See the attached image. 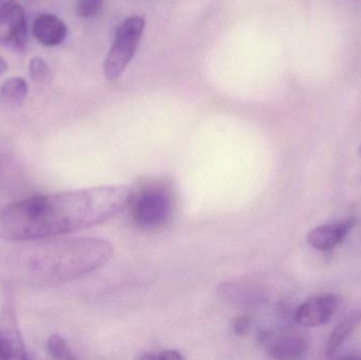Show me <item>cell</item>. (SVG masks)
<instances>
[{"label":"cell","instance_id":"obj_2","mask_svg":"<svg viewBox=\"0 0 361 360\" xmlns=\"http://www.w3.org/2000/svg\"><path fill=\"white\" fill-rule=\"evenodd\" d=\"M112 255L111 244L102 239L20 241L0 247V283L44 287L68 283L105 266Z\"/></svg>","mask_w":361,"mask_h":360},{"label":"cell","instance_id":"obj_16","mask_svg":"<svg viewBox=\"0 0 361 360\" xmlns=\"http://www.w3.org/2000/svg\"><path fill=\"white\" fill-rule=\"evenodd\" d=\"M103 0H78L76 14L82 18H93L99 16L103 10Z\"/></svg>","mask_w":361,"mask_h":360},{"label":"cell","instance_id":"obj_19","mask_svg":"<svg viewBox=\"0 0 361 360\" xmlns=\"http://www.w3.org/2000/svg\"><path fill=\"white\" fill-rule=\"evenodd\" d=\"M15 0H0V14L14 4Z\"/></svg>","mask_w":361,"mask_h":360},{"label":"cell","instance_id":"obj_17","mask_svg":"<svg viewBox=\"0 0 361 360\" xmlns=\"http://www.w3.org/2000/svg\"><path fill=\"white\" fill-rule=\"evenodd\" d=\"M250 319L247 316H239L233 321V329L235 335L244 336L250 332Z\"/></svg>","mask_w":361,"mask_h":360},{"label":"cell","instance_id":"obj_1","mask_svg":"<svg viewBox=\"0 0 361 360\" xmlns=\"http://www.w3.org/2000/svg\"><path fill=\"white\" fill-rule=\"evenodd\" d=\"M130 199L125 186H102L2 205L0 240H42L85 230L114 217Z\"/></svg>","mask_w":361,"mask_h":360},{"label":"cell","instance_id":"obj_9","mask_svg":"<svg viewBox=\"0 0 361 360\" xmlns=\"http://www.w3.org/2000/svg\"><path fill=\"white\" fill-rule=\"evenodd\" d=\"M216 292L225 304L237 308H255L265 302L264 292L248 283H222Z\"/></svg>","mask_w":361,"mask_h":360},{"label":"cell","instance_id":"obj_14","mask_svg":"<svg viewBox=\"0 0 361 360\" xmlns=\"http://www.w3.org/2000/svg\"><path fill=\"white\" fill-rule=\"evenodd\" d=\"M29 73L36 84L48 85L53 80L52 69L42 57L35 56L30 61Z\"/></svg>","mask_w":361,"mask_h":360},{"label":"cell","instance_id":"obj_15","mask_svg":"<svg viewBox=\"0 0 361 360\" xmlns=\"http://www.w3.org/2000/svg\"><path fill=\"white\" fill-rule=\"evenodd\" d=\"M48 351L54 359H75V356L72 354L71 350L68 347L66 340L61 335L51 336L48 340Z\"/></svg>","mask_w":361,"mask_h":360},{"label":"cell","instance_id":"obj_20","mask_svg":"<svg viewBox=\"0 0 361 360\" xmlns=\"http://www.w3.org/2000/svg\"><path fill=\"white\" fill-rule=\"evenodd\" d=\"M6 70H8V63L4 61V57L0 55V76L6 73Z\"/></svg>","mask_w":361,"mask_h":360},{"label":"cell","instance_id":"obj_7","mask_svg":"<svg viewBox=\"0 0 361 360\" xmlns=\"http://www.w3.org/2000/svg\"><path fill=\"white\" fill-rule=\"evenodd\" d=\"M27 40L25 8L19 4H13L0 14V46L23 52Z\"/></svg>","mask_w":361,"mask_h":360},{"label":"cell","instance_id":"obj_4","mask_svg":"<svg viewBox=\"0 0 361 360\" xmlns=\"http://www.w3.org/2000/svg\"><path fill=\"white\" fill-rule=\"evenodd\" d=\"M27 359V351L19 329L14 295L11 287H6L0 310V359Z\"/></svg>","mask_w":361,"mask_h":360},{"label":"cell","instance_id":"obj_8","mask_svg":"<svg viewBox=\"0 0 361 360\" xmlns=\"http://www.w3.org/2000/svg\"><path fill=\"white\" fill-rule=\"evenodd\" d=\"M356 225V219L347 220L322 224L310 230L307 236V243L313 249L320 252H331L345 242Z\"/></svg>","mask_w":361,"mask_h":360},{"label":"cell","instance_id":"obj_11","mask_svg":"<svg viewBox=\"0 0 361 360\" xmlns=\"http://www.w3.org/2000/svg\"><path fill=\"white\" fill-rule=\"evenodd\" d=\"M361 325V309L348 315L335 327L329 337L326 347V355L334 356L335 353L341 349L343 342L353 334V332Z\"/></svg>","mask_w":361,"mask_h":360},{"label":"cell","instance_id":"obj_12","mask_svg":"<svg viewBox=\"0 0 361 360\" xmlns=\"http://www.w3.org/2000/svg\"><path fill=\"white\" fill-rule=\"evenodd\" d=\"M27 93L29 86L25 78H8L0 86V104L8 108L18 107L27 99Z\"/></svg>","mask_w":361,"mask_h":360},{"label":"cell","instance_id":"obj_18","mask_svg":"<svg viewBox=\"0 0 361 360\" xmlns=\"http://www.w3.org/2000/svg\"><path fill=\"white\" fill-rule=\"evenodd\" d=\"M142 359H167L176 360L182 359L183 356L178 351L166 350L160 352V354H145L141 357Z\"/></svg>","mask_w":361,"mask_h":360},{"label":"cell","instance_id":"obj_5","mask_svg":"<svg viewBox=\"0 0 361 360\" xmlns=\"http://www.w3.org/2000/svg\"><path fill=\"white\" fill-rule=\"evenodd\" d=\"M173 203L171 197L160 188H150L140 194L133 205L135 224L144 230L162 228L171 219Z\"/></svg>","mask_w":361,"mask_h":360},{"label":"cell","instance_id":"obj_3","mask_svg":"<svg viewBox=\"0 0 361 360\" xmlns=\"http://www.w3.org/2000/svg\"><path fill=\"white\" fill-rule=\"evenodd\" d=\"M144 29L145 20L140 16L128 17L118 25L104 63V74L108 80H118L124 73L135 56Z\"/></svg>","mask_w":361,"mask_h":360},{"label":"cell","instance_id":"obj_10","mask_svg":"<svg viewBox=\"0 0 361 360\" xmlns=\"http://www.w3.org/2000/svg\"><path fill=\"white\" fill-rule=\"evenodd\" d=\"M66 23L53 14L39 15L34 20L33 35L40 44L44 46H56L67 37Z\"/></svg>","mask_w":361,"mask_h":360},{"label":"cell","instance_id":"obj_21","mask_svg":"<svg viewBox=\"0 0 361 360\" xmlns=\"http://www.w3.org/2000/svg\"><path fill=\"white\" fill-rule=\"evenodd\" d=\"M358 152H360V156L361 158V145L360 146V148H358Z\"/></svg>","mask_w":361,"mask_h":360},{"label":"cell","instance_id":"obj_6","mask_svg":"<svg viewBox=\"0 0 361 360\" xmlns=\"http://www.w3.org/2000/svg\"><path fill=\"white\" fill-rule=\"evenodd\" d=\"M341 304V297L335 294L315 296L298 306L294 315L295 321L302 327H322L336 314Z\"/></svg>","mask_w":361,"mask_h":360},{"label":"cell","instance_id":"obj_13","mask_svg":"<svg viewBox=\"0 0 361 360\" xmlns=\"http://www.w3.org/2000/svg\"><path fill=\"white\" fill-rule=\"evenodd\" d=\"M307 350V340L297 336H286L275 340L269 346V354L274 359H296L305 354Z\"/></svg>","mask_w":361,"mask_h":360}]
</instances>
